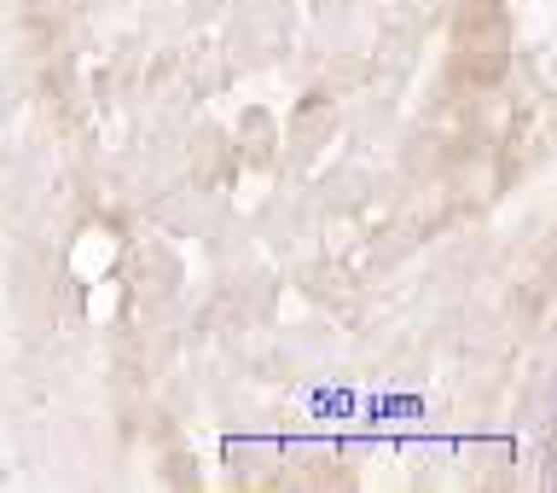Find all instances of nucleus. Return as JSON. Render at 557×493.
I'll list each match as a JSON object with an SVG mask.
<instances>
[]
</instances>
